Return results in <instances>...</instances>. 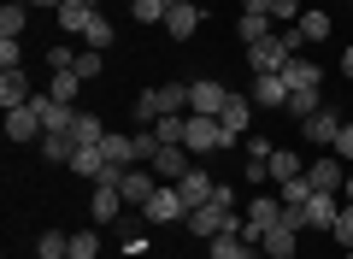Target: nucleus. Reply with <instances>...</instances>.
<instances>
[{
  "instance_id": "e433bc0d",
  "label": "nucleus",
  "mask_w": 353,
  "mask_h": 259,
  "mask_svg": "<svg viewBox=\"0 0 353 259\" xmlns=\"http://www.w3.org/2000/svg\"><path fill=\"white\" fill-rule=\"evenodd\" d=\"M301 171H306V165L294 160L289 148H277V153H271V177H277V183H283V177H301Z\"/></svg>"
},
{
  "instance_id": "4c0bfd02",
  "label": "nucleus",
  "mask_w": 353,
  "mask_h": 259,
  "mask_svg": "<svg viewBox=\"0 0 353 259\" xmlns=\"http://www.w3.org/2000/svg\"><path fill=\"white\" fill-rule=\"evenodd\" d=\"M330 236H336V242L353 253V200H341V212H336V230H330Z\"/></svg>"
},
{
  "instance_id": "a19ab883",
  "label": "nucleus",
  "mask_w": 353,
  "mask_h": 259,
  "mask_svg": "<svg viewBox=\"0 0 353 259\" xmlns=\"http://www.w3.org/2000/svg\"><path fill=\"white\" fill-rule=\"evenodd\" d=\"M159 148H165V142L153 136V130H136V160L141 165H153V153H159Z\"/></svg>"
},
{
  "instance_id": "c756f323",
  "label": "nucleus",
  "mask_w": 353,
  "mask_h": 259,
  "mask_svg": "<svg viewBox=\"0 0 353 259\" xmlns=\"http://www.w3.org/2000/svg\"><path fill=\"white\" fill-rule=\"evenodd\" d=\"M48 95H53V100H65V106H77V95H83V77H77V71H53Z\"/></svg>"
},
{
  "instance_id": "412c9836",
  "label": "nucleus",
  "mask_w": 353,
  "mask_h": 259,
  "mask_svg": "<svg viewBox=\"0 0 353 259\" xmlns=\"http://www.w3.org/2000/svg\"><path fill=\"white\" fill-rule=\"evenodd\" d=\"M294 36H301V48H312V41H330L336 36V24H330V12H301V24H294Z\"/></svg>"
},
{
  "instance_id": "39448f33",
  "label": "nucleus",
  "mask_w": 353,
  "mask_h": 259,
  "mask_svg": "<svg viewBox=\"0 0 353 259\" xmlns=\"http://www.w3.org/2000/svg\"><path fill=\"white\" fill-rule=\"evenodd\" d=\"M183 148L201 160V153H212V148H230L224 142V124L218 118H201V112H189V136H183Z\"/></svg>"
},
{
  "instance_id": "f3484780",
  "label": "nucleus",
  "mask_w": 353,
  "mask_h": 259,
  "mask_svg": "<svg viewBox=\"0 0 353 259\" xmlns=\"http://www.w3.org/2000/svg\"><path fill=\"white\" fill-rule=\"evenodd\" d=\"M30 100H36V95H30V77L24 71H0V106L18 112V106H30Z\"/></svg>"
},
{
  "instance_id": "3c124183",
  "label": "nucleus",
  "mask_w": 353,
  "mask_h": 259,
  "mask_svg": "<svg viewBox=\"0 0 353 259\" xmlns=\"http://www.w3.org/2000/svg\"><path fill=\"white\" fill-rule=\"evenodd\" d=\"M83 6H94V12H101V0H83Z\"/></svg>"
},
{
  "instance_id": "7c9ffc66",
  "label": "nucleus",
  "mask_w": 353,
  "mask_h": 259,
  "mask_svg": "<svg viewBox=\"0 0 353 259\" xmlns=\"http://www.w3.org/2000/svg\"><path fill=\"white\" fill-rule=\"evenodd\" d=\"M277 200H283V207H306V200H312L306 171H301V177H283V183H277Z\"/></svg>"
},
{
  "instance_id": "8fccbe9b",
  "label": "nucleus",
  "mask_w": 353,
  "mask_h": 259,
  "mask_svg": "<svg viewBox=\"0 0 353 259\" xmlns=\"http://www.w3.org/2000/svg\"><path fill=\"white\" fill-rule=\"evenodd\" d=\"M347 200H353V171H347Z\"/></svg>"
},
{
  "instance_id": "7ed1b4c3",
  "label": "nucleus",
  "mask_w": 353,
  "mask_h": 259,
  "mask_svg": "<svg viewBox=\"0 0 353 259\" xmlns=\"http://www.w3.org/2000/svg\"><path fill=\"white\" fill-rule=\"evenodd\" d=\"M176 195H183V207H189V212H194V207H206V200H212V195H218V177H212V171H206V165H201V160H194V165H189V171L176 177Z\"/></svg>"
},
{
  "instance_id": "c03bdc74",
  "label": "nucleus",
  "mask_w": 353,
  "mask_h": 259,
  "mask_svg": "<svg viewBox=\"0 0 353 259\" xmlns=\"http://www.w3.org/2000/svg\"><path fill=\"white\" fill-rule=\"evenodd\" d=\"M271 153H277V148H271L265 136H248V160H265V165H271Z\"/></svg>"
},
{
  "instance_id": "a18cd8bd",
  "label": "nucleus",
  "mask_w": 353,
  "mask_h": 259,
  "mask_svg": "<svg viewBox=\"0 0 353 259\" xmlns=\"http://www.w3.org/2000/svg\"><path fill=\"white\" fill-rule=\"evenodd\" d=\"M336 153L353 165V124H341V136H336Z\"/></svg>"
},
{
  "instance_id": "393cba45",
  "label": "nucleus",
  "mask_w": 353,
  "mask_h": 259,
  "mask_svg": "<svg viewBox=\"0 0 353 259\" xmlns=\"http://www.w3.org/2000/svg\"><path fill=\"white\" fill-rule=\"evenodd\" d=\"M153 136H159L165 148H183V136H189V112H165V118H153Z\"/></svg>"
},
{
  "instance_id": "f257e3e1",
  "label": "nucleus",
  "mask_w": 353,
  "mask_h": 259,
  "mask_svg": "<svg viewBox=\"0 0 353 259\" xmlns=\"http://www.w3.org/2000/svg\"><path fill=\"white\" fill-rule=\"evenodd\" d=\"M165 112H189V83H159L136 100V124H153Z\"/></svg>"
},
{
  "instance_id": "6e6552de",
  "label": "nucleus",
  "mask_w": 353,
  "mask_h": 259,
  "mask_svg": "<svg viewBox=\"0 0 353 259\" xmlns=\"http://www.w3.org/2000/svg\"><path fill=\"white\" fill-rule=\"evenodd\" d=\"M306 183H312V195H341V189H347V171H341V153H324L318 165H306Z\"/></svg>"
},
{
  "instance_id": "f8f14e48",
  "label": "nucleus",
  "mask_w": 353,
  "mask_h": 259,
  "mask_svg": "<svg viewBox=\"0 0 353 259\" xmlns=\"http://www.w3.org/2000/svg\"><path fill=\"white\" fill-rule=\"evenodd\" d=\"M224 100H230L224 83H189V112H201V118H218Z\"/></svg>"
},
{
  "instance_id": "9b49d317",
  "label": "nucleus",
  "mask_w": 353,
  "mask_h": 259,
  "mask_svg": "<svg viewBox=\"0 0 353 259\" xmlns=\"http://www.w3.org/2000/svg\"><path fill=\"white\" fill-rule=\"evenodd\" d=\"M336 212H341L336 195H312L301 207V230H336Z\"/></svg>"
},
{
  "instance_id": "ddd939ff",
  "label": "nucleus",
  "mask_w": 353,
  "mask_h": 259,
  "mask_svg": "<svg viewBox=\"0 0 353 259\" xmlns=\"http://www.w3.org/2000/svg\"><path fill=\"white\" fill-rule=\"evenodd\" d=\"M301 136H306V142H318V148H336V136H341V112H330V106H324V112H312V118L301 124Z\"/></svg>"
},
{
  "instance_id": "2eb2a0df",
  "label": "nucleus",
  "mask_w": 353,
  "mask_h": 259,
  "mask_svg": "<svg viewBox=\"0 0 353 259\" xmlns=\"http://www.w3.org/2000/svg\"><path fill=\"white\" fill-rule=\"evenodd\" d=\"M201 18H206V6H194V0H183V6H171V12H165V36H194V30H201Z\"/></svg>"
},
{
  "instance_id": "1a4fd4ad",
  "label": "nucleus",
  "mask_w": 353,
  "mask_h": 259,
  "mask_svg": "<svg viewBox=\"0 0 353 259\" xmlns=\"http://www.w3.org/2000/svg\"><path fill=\"white\" fill-rule=\"evenodd\" d=\"M141 212H148L153 224H183V218H189V207H183V195H176V183H159V189H153V200H148Z\"/></svg>"
},
{
  "instance_id": "c9c22d12",
  "label": "nucleus",
  "mask_w": 353,
  "mask_h": 259,
  "mask_svg": "<svg viewBox=\"0 0 353 259\" xmlns=\"http://www.w3.org/2000/svg\"><path fill=\"white\" fill-rule=\"evenodd\" d=\"M71 259H101V236H94V230H77L71 236Z\"/></svg>"
},
{
  "instance_id": "a211bd4d",
  "label": "nucleus",
  "mask_w": 353,
  "mask_h": 259,
  "mask_svg": "<svg viewBox=\"0 0 353 259\" xmlns=\"http://www.w3.org/2000/svg\"><path fill=\"white\" fill-rule=\"evenodd\" d=\"M189 165H194V153H189V148H159V153H153V177H165V183H176Z\"/></svg>"
},
{
  "instance_id": "423d86ee",
  "label": "nucleus",
  "mask_w": 353,
  "mask_h": 259,
  "mask_svg": "<svg viewBox=\"0 0 353 259\" xmlns=\"http://www.w3.org/2000/svg\"><path fill=\"white\" fill-rule=\"evenodd\" d=\"M218 124H224V142L236 148L241 136H253V100H248V95H230L224 112H218Z\"/></svg>"
},
{
  "instance_id": "de8ad7c7",
  "label": "nucleus",
  "mask_w": 353,
  "mask_h": 259,
  "mask_svg": "<svg viewBox=\"0 0 353 259\" xmlns=\"http://www.w3.org/2000/svg\"><path fill=\"white\" fill-rule=\"evenodd\" d=\"M241 12H271V0H241Z\"/></svg>"
},
{
  "instance_id": "cd10ccee",
  "label": "nucleus",
  "mask_w": 353,
  "mask_h": 259,
  "mask_svg": "<svg viewBox=\"0 0 353 259\" xmlns=\"http://www.w3.org/2000/svg\"><path fill=\"white\" fill-rule=\"evenodd\" d=\"M283 83H289V88H318L324 71H318L312 59H289V65H283Z\"/></svg>"
},
{
  "instance_id": "2f4dec72",
  "label": "nucleus",
  "mask_w": 353,
  "mask_h": 259,
  "mask_svg": "<svg viewBox=\"0 0 353 259\" xmlns=\"http://www.w3.org/2000/svg\"><path fill=\"white\" fill-rule=\"evenodd\" d=\"M36 259H71V236L41 230V236H36Z\"/></svg>"
},
{
  "instance_id": "6ab92c4d",
  "label": "nucleus",
  "mask_w": 353,
  "mask_h": 259,
  "mask_svg": "<svg viewBox=\"0 0 353 259\" xmlns=\"http://www.w3.org/2000/svg\"><path fill=\"white\" fill-rule=\"evenodd\" d=\"M294 224H271V230H265V242H259V253L265 259H294Z\"/></svg>"
},
{
  "instance_id": "37998d69",
  "label": "nucleus",
  "mask_w": 353,
  "mask_h": 259,
  "mask_svg": "<svg viewBox=\"0 0 353 259\" xmlns=\"http://www.w3.org/2000/svg\"><path fill=\"white\" fill-rule=\"evenodd\" d=\"M18 59H24V41H18V36H0V65L18 71Z\"/></svg>"
},
{
  "instance_id": "a878e982",
  "label": "nucleus",
  "mask_w": 353,
  "mask_h": 259,
  "mask_svg": "<svg viewBox=\"0 0 353 259\" xmlns=\"http://www.w3.org/2000/svg\"><path fill=\"white\" fill-rule=\"evenodd\" d=\"M71 136H77V148H101V142H106V118H94V112H77Z\"/></svg>"
},
{
  "instance_id": "864d4df0",
  "label": "nucleus",
  "mask_w": 353,
  "mask_h": 259,
  "mask_svg": "<svg viewBox=\"0 0 353 259\" xmlns=\"http://www.w3.org/2000/svg\"><path fill=\"white\" fill-rule=\"evenodd\" d=\"M124 259H136V253H124Z\"/></svg>"
},
{
  "instance_id": "b1692460",
  "label": "nucleus",
  "mask_w": 353,
  "mask_h": 259,
  "mask_svg": "<svg viewBox=\"0 0 353 259\" xmlns=\"http://www.w3.org/2000/svg\"><path fill=\"white\" fill-rule=\"evenodd\" d=\"M88 24H94V6H83V0H65L59 6V30L65 36H88Z\"/></svg>"
},
{
  "instance_id": "79ce46f5",
  "label": "nucleus",
  "mask_w": 353,
  "mask_h": 259,
  "mask_svg": "<svg viewBox=\"0 0 353 259\" xmlns=\"http://www.w3.org/2000/svg\"><path fill=\"white\" fill-rule=\"evenodd\" d=\"M0 36H24V6L6 0V12H0Z\"/></svg>"
},
{
  "instance_id": "bb28decb",
  "label": "nucleus",
  "mask_w": 353,
  "mask_h": 259,
  "mask_svg": "<svg viewBox=\"0 0 353 259\" xmlns=\"http://www.w3.org/2000/svg\"><path fill=\"white\" fill-rule=\"evenodd\" d=\"M283 112H289V118H312V112H324V95H318V88H289V106H283Z\"/></svg>"
},
{
  "instance_id": "4468645a",
  "label": "nucleus",
  "mask_w": 353,
  "mask_h": 259,
  "mask_svg": "<svg viewBox=\"0 0 353 259\" xmlns=\"http://www.w3.org/2000/svg\"><path fill=\"white\" fill-rule=\"evenodd\" d=\"M101 153H106V165H112V171H130V165H141V160H136V136H124V130H106Z\"/></svg>"
},
{
  "instance_id": "603ef678",
  "label": "nucleus",
  "mask_w": 353,
  "mask_h": 259,
  "mask_svg": "<svg viewBox=\"0 0 353 259\" xmlns=\"http://www.w3.org/2000/svg\"><path fill=\"white\" fill-rule=\"evenodd\" d=\"M165 6H183V0H165Z\"/></svg>"
},
{
  "instance_id": "ea45409f",
  "label": "nucleus",
  "mask_w": 353,
  "mask_h": 259,
  "mask_svg": "<svg viewBox=\"0 0 353 259\" xmlns=\"http://www.w3.org/2000/svg\"><path fill=\"white\" fill-rule=\"evenodd\" d=\"M48 65H53V71H71V65H77V48H71V41H53V48H48Z\"/></svg>"
},
{
  "instance_id": "473e14b6",
  "label": "nucleus",
  "mask_w": 353,
  "mask_h": 259,
  "mask_svg": "<svg viewBox=\"0 0 353 259\" xmlns=\"http://www.w3.org/2000/svg\"><path fill=\"white\" fill-rule=\"evenodd\" d=\"M130 12H136V24H159L165 30V12H171V6H165V0H130Z\"/></svg>"
},
{
  "instance_id": "20e7f679",
  "label": "nucleus",
  "mask_w": 353,
  "mask_h": 259,
  "mask_svg": "<svg viewBox=\"0 0 353 259\" xmlns=\"http://www.w3.org/2000/svg\"><path fill=\"white\" fill-rule=\"evenodd\" d=\"M271 224H283V200H271V195L248 200V218H241V236H248L253 247L265 242V230H271Z\"/></svg>"
},
{
  "instance_id": "4be33fe9",
  "label": "nucleus",
  "mask_w": 353,
  "mask_h": 259,
  "mask_svg": "<svg viewBox=\"0 0 353 259\" xmlns=\"http://www.w3.org/2000/svg\"><path fill=\"white\" fill-rule=\"evenodd\" d=\"M36 148H41V160H53V165H71V153H77V136H71V130H48V136H41Z\"/></svg>"
},
{
  "instance_id": "5701e85b",
  "label": "nucleus",
  "mask_w": 353,
  "mask_h": 259,
  "mask_svg": "<svg viewBox=\"0 0 353 259\" xmlns=\"http://www.w3.org/2000/svg\"><path fill=\"white\" fill-rule=\"evenodd\" d=\"M206 259H253V242L241 230H230V236H218V242H206Z\"/></svg>"
},
{
  "instance_id": "c85d7f7f",
  "label": "nucleus",
  "mask_w": 353,
  "mask_h": 259,
  "mask_svg": "<svg viewBox=\"0 0 353 259\" xmlns=\"http://www.w3.org/2000/svg\"><path fill=\"white\" fill-rule=\"evenodd\" d=\"M236 36L248 41V48H253V41H265V36H277V30H271V12H241V24H236Z\"/></svg>"
},
{
  "instance_id": "aec40b11",
  "label": "nucleus",
  "mask_w": 353,
  "mask_h": 259,
  "mask_svg": "<svg viewBox=\"0 0 353 259\" xmlns=\"http://www.w3.org/2000/svg\"><path fill=\"white\" fill-rule=\"evenodd\" d=\"M88 212H94V224H118V212H124V195H118V183H101V189H94Z\"/></svg>"
},
{
  "instance_id": "f03ea898",
  "label": "nucleus",
  "mask_w": 353,
  "mask_h": 259,
  "mask_svg": "<svg viewBox=\"0 0 353 259\" xmlns=\"http://www.w3.org/2000/svg\"><path fill=\"white\" fill-rule=\"evenodd\" d=\"M294 59V48L283 36H265V41H253L248 48V65H253V77H283V65Z\"/></svg>"
},
{
  "instance_id": "5fc2aeb1",
  "label": "nucleus",
  "mask_w": 353,
  "mask_h": 259,
  "mask_svg": "<svg viewBox=\"0 0 353 259\" xmlns=\"http://www.w3.org/2000/svg\"><path fill=\"white\" fill-rule=\"evenodd\" d=\"M347 259H353V253H347Z\"/></svg>"
},
{
  "instance_id": "f704fd0d",
  "label": "nucleus",
  "mask_w": 353,
  "mask_h": 259,
  "mask_svg": "<svg viewBox=\"0 0 353 259\" xmlns=\"http://www.w3.org/2000/svg\"><path fill=\"white\" fill-rule=\"evenodd\" d=\"M71 71L83 77V83H94V77L106 71V59H101V53H94V48H83V53H77V65H71Z\"/></svg>"
},
{
  "instance_id": "58836bf2",
  "label": "nucleus",
  "mask_w": 353,
  "mask_h": 259,
  "mask_svg": "<svg viewBox=\"0 0 353 259\" xmlns=\"http://www.w3.org/2000/svg\"><path fill=\"white\" fill-rule=\"evenodd\" d=\"M301 0H271V24H301Z\"/></svg>"
},
{
  "instance_id": "9d476101",
  "label": "nucleus",
  "mask_w": 353,
  "mask_h": 259,
  "mask_svg": "<svg viewBox=\"0 0 353 259\" xmlns=\"http://www.w3.org/2000/svg\"><path fill=\"white\" fill-rule=\"evenodd\" d=\"M248 100H253L259 112H283V106H289V83H283V77H253V83H248Z\"/></svg>"
},
{
  "instance_id": "dca6fc26",
  "label": "nucleus",
  "mask_w": 353,
  "mask_h": 259,
  "mask_svg": "<svg viewBox=\"0 0 353 259\" xmlns=\"http://www.w3.org/2000/svg\"><path fill=\"white\" fill-rule=\"evenodd\" d=\"M6 136H12V142H41V136H48V130H41V118H36V106L6 112Z\"/></svg>"
},
{
  "instance_id": "09e8293b",
  "label": "nucleus",
  "mask_w": 353,
  "mask_h": 259,
  "mask_svg": "<svg viewBox=\"0 0 353 259\" xmlns=\"http://www.w3.org/2000/svg\"><path fill=\"white\" fill-rule=\"evenodd\" d=\"M341 71L353 77V41H347V48H341Z\"/></svg>"
},
{
  "instance_id": "72a5a7b5",
  "label": "nucleus",
  "mask_w": 353,
  "mask_h": 259,
  "mask_svg": "<svg viewBox=\"0 0 353 259\" xmlns=\"http://www.w3.org/2000/svg\"><path fill=\"white\" fill-rule=\"evenodd\" d=\"M88 48H94V53H106V48H112V18H106V12H94V24H88Z\"/></svg>"
},
{
  "instance_id": "0eeeda50",
  "label": "nucleus",
  "mask_w": 353,
  "mask_h": 259,
  "mask_svg": "<svg viewBox=\"0 0 353 259\" xmlns=\"http://www.w3.org/2000/svg\"><path fill=\"white\" fill-rule=\"evenodd\" d=\"M153 189H159V177H153V165H130L124 177H118V195H124V207H148Z\"/></svg>"
},
{
  "instance_id": "49530a36",
  "label": "nucleus",
  "mask_w": 353,
  "mask_h": 259,
  "mask_svg": "<svg viewBox=\"0 0 353 259\" xmlns=\"http://www.w3.org/2000/svg\"><path fill=\"white\" fill-rule=\"evenodd\" d=\"M124 253H136V259H141V253H148V236H141V230H130V236H124Z\"/></svg>"
}]
</instances>
